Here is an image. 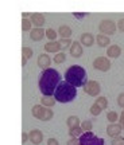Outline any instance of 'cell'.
I'll return each instance as SVG.
<instances>
[{
	"instance_id": "cell-16",
	"label": "cell",
	"mask_w": 124,
	"mask_h": 145,
	"mask_svg": "<svg viewBox=\"0 0 124 145\" xmlns=\"http://www.w3.org/2000/svg\"><path fill=\"white\" fill-rule=\"evenodd\" d=\"M80 43H81V46H86V47H90L94 43V36L92 34H89V32H85L81 35L80 38Z\"/></svg>"
},
{
	"instance_id": "cell-26",
	"label": "cell",
	"mask_w": 124,
	"mask_h": 145,
	"mask_svg": "<svg viewBox=\"0 0 124 145\" xmlns=\"http://www.w3.org/2000/svg\"><path fill=\"white\" fill-rule=\"evenodd\" d=\"M80 126H81V129L84 130V133H85V132H90V130L93 129L92 121H89V120H85V121H82Z\"/></svg>"
},
{
	"instance_id": "cell-38",
	"label": "cell",
	"mask_w": 124,
	"mask_h": 145,
	"mask_svg": "<svg viewBox=\"0 0 124 145\" xmlns=\"http://www.w3.org/2000/svg\"><path fill=\"white\" fill-rule=\"evenodd\" d=\"M47 145H59V142H58V140H55V138H49V140H47Z\"/></svg>"
},
{
	"instance_id": "cell-10",
	"label": "cell",
	"mask_w": 124,
	"mask_h": 145,
	"mask_svg": "<svg viewBox=\"0 0 124 145\" xmlns=\"http://www.w3.org/2000/svg\"><path fill=\"white\" fill-rule=\"evenodd\" d=\"M36 65L42 69V70H46V69L50 67V65H51V58L49 57L47 54H41L38 59H36Z\"/></svg>"
},
{
	"instance_id": "cell-15",
	"label": "cell",
	"mask_w": 124,
	"mask_h": 145,
	"mask_svg": "<svg viewBox=\"0 0 124 145\" xmlns=\"http://www.w3.org/2000/svg\"><path fill=\"white\" fill-rule=\"evenodd\" d=\"M107 133L111 137H119L120 133H121V128H120L119 124H109L108 128H107Z\"/></svg>"
},
{
	"instance_id": "cell-27",
	"label": "cell",
	"mask_w": 124,
	"mask_h": 145,
	"mask_svg": "<svg viewBox=\"0 0 124 145\" xmlns=\"http://www.w3.org/2000/svg\"><path fill=\"white\" fill-rule=\"evenodd\" d=\"M66 61V54L63 51H59L58 54H55V57H54V62L58 63V65H61Z\"/></svg>"
},
{
	"instance_id": "cell-4",
	"label": "cell",
	"mask_w": 124,
	"mask_h": 145,
	"mask_svg": "<svg viewBox=\"0 0 124 145\" xmlns=\"http://www.w3.org/2000/svg\"><path fill=\"white\" fill-rule=\"evenodd\" d=\"M31 113L32 116L35 117V118L41 120V121H50L53 118V110L50 108H45V106H42V105H35V106H32L31 109Z\"/></svg>"
},
{
	"instance_id": "cell-25",
	"label": "cell",
	"mask_w": 124,
	"mask_h": 145,
	"mask_svg": "<svg viewBox=\"0 0 124 145\" xmlns=\"http://www.w3.org/2000/svg\"><path fill=\"white\" fill-rule=\"evenodd\" d=\"M32 54H34V52H32V48H30V47L26 46L22 48V58H24L27 61H28L30 58H32Z\"/></svg>"
},
{
	"instance_id": "cell-37",
	"label": "cell",
	"mask_w": 124,
	"mask_h": 145,
	"mask_svg": "<svg viewBox=\"0 0 124 145\" xmlns=\"http://www.w3.org/2000/svg\"><path fill=\"white\" fill-rule=\"evenodd\" d=\"M66 145H80V142H78V138H70V140L66 142Z\"/></svg>"
},
{
	"instance_id": "cell-33",
	"label": "cell",
	"mask_w": 124,
	"mask_h": 145,
	"mask_svg": "<svg viewBox=\"0 0 124 145\" xmlns=\"http://www.w3.org/2000/svg\"><path fill=\"white\" fill-rule=\"evenodd\" d=\"M117 104L120 108H124V93H120L117 97Z\"/></svg>"
},
{
	"instance_id": "cell-8",
	"label": "cell",
	"mask_w": 124,
	"mask_h": 145,
	"mask_svg": "<svg viewBox=\"0 0 124 145\" xmlns=\"http://www.w3.org/2000/svg\"><path fill=\"white\" fill-rule=\"evenodd\" d=\"M93 67L100 71H108L111 69V61L108 57H97L93 61Z\"/></svg>"
},
{
	"instance_id": "cell-20",
	"label": "cell",
	"mask_w": 124,
	"mask_h": 145,
	"mask_svg": "<svg viewBox=\"0 0 124 145\" xmlns=\"http://www.w3.org/2000/svg\"><path fill=\"white\" fill-rule=\"evenodd\" d=\"M96 40H97V44L100 47H108V44L111 43V40H109V36H105V35H97L96 38H94Z\"/></svg>"
},
{
	"instance_id": "cell-3",
	"label": "cell",
	"mask_w": 124,
	"mask_h": 145,
	"mask_svg": "<svg viewBox=\"0 0 124 145\" xmlns=\"http://www.w3.org/2000/svg\"><path fill=\"white\" fill-rule=\"evenodd\" d=\"M77 97V89L65 82H61L57 86L55 91H54V99L55 102H61V104H67V102H72L74 101Z\"/></svg>"
},
{
	"instance_id": "cell-9",
	"label": "cell",
	"mask_w": 124,
	"mask_h": 145,
	"mask_svg": "<svg viewBox=\"0 0 124 145\" xmlns=\"http://www.w3.org/2000/svg\"><path fill=\"white\" fill-rule=\"evenodd\" d=\"M28 141H31L34 145H39L43 141V133L39 129H32L28 132Z\"/></svg>"
},
{
	"instance_id": "cell-1",
	"label": "cell",
	"mask_w": 124,
	"mask_h": 145,
	"mask_svg": "<svg viewBox=\"0 0 124 145\" xmlns=\"http://www.w3.org/2000/svg\"><path fill=\"white\" fill-rule=\"evenodd\" d=\"M61 83V74L55 69L49 67L43 70L39 77V90L45 97H51L54 95V91L57 86Z\"/></svg>"
},
{
	"instance_id": "cell-36",
	"label": "cell",
	"mask_w": 124,
	"mask_h": 145,
	"mask_svg": "<svg viewBox=\"0 0 124 145\" xmlns=\"http://www.w3.org/2000/svg\"><path fill=\"white\" fill-rule=\"evenodd\" d=\"M27 141H28V133L23 132V133H22V144H26Z\"/></svg>"
},
{
	"instance_id": "cell-24",
	"label": "cell",
	"mask_w": 124,
	"mask_h": 145,
	"mask_svg": "<svg viewBox=\"0 0 124 145\" xmlns=\"http://www.w3.org/2000/svg\"><path fill=\"white\" fill-rule=\"evenodd\" d=\"M94 104L97 105L101 110H104V109L108 108V101H107V98H105V97H97V98H96V101H94Z\"/></svg>"
},
{
	"instance_id": "cell-39",
	"label": "cell",
	"mask_w": 124,
	"mask_h": 145,
	"mask_svg": "<svg viewBox=\"0 0 124 145\" xmlns=\"http://www.w3.org/2000/svg\"><path fill=\"white\" fill-rule=\"evenodd\" d=\"M85 15H86V14H74V16H77V18H84Z\"/></svg>"
},
{
	"instance_id": "cell-18",
	"label": "cell",
	"mask_w": 124,
	"mask_h": 145,
	"mask_svg": "<svg viewBox=\"0 0 124 145\" xmlns=\"http://www.w3.org/2000/svg\"><path fill=\"white\" fill-rule=\"evenodd\" d=\"M58 35L61 36V39H70V36H72L73 31L72 28L69 26H61L58 28Z\"/></svg>"
},
{
	"instance_id": "cell-12",
	"label": "cell",
	"mask_w": 124,
	"mask_h": 145,
	"mask_svg": "<svg viewBox=\"0 0 124 145\" xmlns=\"http://www.w3.org/2000/svg\"><path fill=\"white\" fill-rule=\"evenodd\" d=\"M69 51H70V55L73 58H80L82 55V46H81V43L80 42H73L70 48H69Z\"/></svg>"
},
{
	"instance_id": "cell-19",
	"label": "cell",
	"mask_w": 124,
	"mask_h": 145,
	"mask_svg": "<svg viewBox=\"0 0 124 145\" xmlns=\"http://www.w3.org/2000/svg\"><path fill=\"white\" fill-rule=\"evenodd\" d=\"M66 125L69 129H73V128L80 126V125H81V121H80V118H78L77 116H70V117H67Z\"/></svg>"
},
{
	"instance_id": "cell-17",
	"label": "cell",
	"mask_w": 124,
	"mask_h": 145,
	"mask_svg": "<svg viewBox=\"0 0 124 145\" xmlns=\"http://www.w3.org/2000/svg\"><path fill=\"white\" fill-rule=\"evenodd\" d=\"M120 54H121V48L117 44H111L107 50V55L108 58H119Z\"/></svg>"
},
{
	"instance_id": "cell-31",
	"label": "cell",
	"mask_w": 124,
	"mask_h": 145,
	"mask_svg": "<svg viewBox=\"0 0 124 145\" xmlns=\"http://www.w3.org/2000/svg\"><path fill=\"white\" fill-rule=\"evenodd\" d=\"M101 112H103V110L98 108L96 104L92 105V108H90V114H92V116H100V114H101Z\"/></svg>"
},
{
	"instance_id": "cell-11",
	"label": "cell",
	"mask_w": 124,
	"mask_h": 145,
	"mask_svg": "<svg viewBox=\"0 0 124 145\" xmlns=\"http://www.w3.org/2000/svg\"><path fill=\"white\" fill-rule=\"evenodd\" d=\"M30 22H31V24L35 26V28H42V26L45 24V16L42 15V14H39V12L31 14Z\"/></svg>"
},
{
	"instance_id": "cell-5",
	"label": "cell",
	"mask_w": 124,
	"mask_h": 145,
	"mask_svg": "<svg viewBox=\"0 0 124 145\" xmlns=\"http://www.w3.org/2000/svg\"><path fill=\"white\" fill-rule=\"evenodd\" d=\"M78 142H80V145H105L103 138H100L96 135H93L92 132H85L78 138Z\"/></svg>"
},
{
	"instance_id": "cell-6",
	"label": "cell",
	"mask_w": 124,
	"mask_h": 145,
	"mask_svg": "<svg viewBox=\"0 0 124 145\" xmlns=\"http://www.w3.org/2000/svg\"><path fill=\"white\" fill-rule=\"evenodd\" d=\"M98 30L101 32V35H105V36L113 35L116 32V23L113 20H111V19H104V20L100 22Z\"/></svg>"
},
{
	"instance_id": "cell-23",
	"label": "cell",
	"mask_w": 124,
	"mask_h": 145,
	"mask_svg": "<svg viewBox=\"0 0 124 145\" xmlns=\"http://www.w3.org/2000/svg\"><path fill=\"white\" fill-rule=\"evenodd\" d=\"M57 35H58V32L54 28H47L46 31H45V36L49 39V42H54L57 39Z\"/></svg>"
},
{
	"instance_id": "cell-21",
	"label": "cell",
	"mask_w": 124,
	"mask_h": 145,
	"mask_svg": "<svg viewBox=\"0 0 124 145\" xmlns=\"http://www.w3.org/2000/svg\"><path fill=\"white\" fill-rule=\"evenodd\" d=\"M41 105L45 108H53L55 105V99H54V97H42Z\"/></svg>"
},
{
	"instance_id": "cell-7",
	"label": "cell",
	"mask_w": 124,
	"mask_h": 145,
	"mask_svg": "<svg viewBox=\"0 0 124 145\" xmlns=\"http://www.w3.org/2000/svg\"><path fill=\"white\" fill-rule=\"evenodd\" d=\"M82 89L88 95H90V97H97L100 91H101V86H100V83L97 81H88Z\"/></svg>"
},
{
	"instance_id": "cell-34",
	"label": "cell",
	"mask_w": 124,
	"mask_h": 145,
	"mask_svg": "<svg viewBox=\"0 0 124 145\" xmlns=\"http://www.w3.org/2000/svg\"><path fill=\"white\" fill-rule=\"evenodd\" d=\"M116 28H119V31L124 32V18H123V19H120V20H119V23L116 24Z\"/></svg>"
},
{
	"instance_id": "cell-14",
	"label": "cell",
	"mask_w": 124,
	"mask_h": 145,
	"mask_svg": "<svg viewBox=\"0 0 124 145\" xmlns=\"http://www.w3.org/2000/svg\"><path fill=\"white\" fill-rule=\"evenodd\" d=\"M30 38L34 42H41L45 38V30L43 28H32L30 32Z\"/></svg>"
},
{
	"instance_id": "cell-22",
	"label": "cell",
	"mask_w": 124,
	"mask_h": 145,
	"mask_svg": "<svg viewBox=\"0 0 124 145\" xmlns=\"http://www.w3.org/2000/svg\"><path fill=\"white\" fill-rule=\"evenodd\" d=\"M69 135L72 138H80L84 135V130L81 129V126H77V128H73V129L69 130Z\"/></svg>"
},
{
	"instance_id": "cell-2",
	"label": "cell",
	"mask_w": 124,
	"mask_h": 145,
	"mask_svg": "<svg viewBox=\"0 0 124 145\" xmlns=\"http://www.w3.org/2000/svg\"><path fill=\"white\" fill-rule=\"evenodd\" d=\"M65 79L69 85H72L74 88H84L88 82V74L86 70L81 66H70L65 72Z\"/></svg>"
},
{
	"instance_id": "cell-35",
	"label": "cell",
	"mask_w": 124,
	"mask_h": 145,
	"mask_svg": "<svg viewBox=\"0 0 124 145\" xmlns=\"http://www.w3.org/2000/svg\"><path fill=\"white\" fill-rule=\"evenodd\" d=\"M119 125H120V128H121V130H124V110L121 112V114H120V117H119Z\"/></svg>"
},
{
	"instance_id": "cell-28",
	"label": "cell",
	"mask_w": 124,
	"mask_h": 145,
	"mask_svg": "<svg viewBox=\"0 0 124 145\" xmlns=\"http://www.w3.org/2000/svg\"><path fill=\"white\" fill-rule=\"evenodd\" d=\"M107 120H108L111 124H116V121L119 120V114L116 113V112H108V114H107Z\"/></svg>"
},
{
	"instance_id": "cell-30",
	"label": "cell",
	"mask_w": 124,
	"mask_h": 145,
	"mask_svg": "<svg viewBox=\"0 0 124 145\" xmlns=\"http://www.w3.org/2000/svg\"><path fill=\"white\" fill-rule=\"evenodd\" d=\"M59 42V44H61V48H70V46H72V43L73 42L70 40V39H61V40H58Z\"/></svg>"
},
{
	"instance_id": "cell-13",
	"label": "cell",
	"mask_w": 124,
	"mask_h": 145,
	"mask_svg": "<svg viewBox=\"0 0 124 145\" xmlns=\"http://www.w3.org/2000/svg\"><path fill=\"white\" fill-rule=\"evenodd\" d=\"M45 50H46V52H50V54H58L61 50V44L57 40L47 42V43H45Z\"/></svg>"
},
{
	"instance_id": "cell-29",
	"label": "cell",
	"mask_w": 124,
	"mask_h": 145,
	"mask_svg": "<svg viewBox=\"0 0 124 145\" xmlns=\"http://www.w3.org/2000/svg\"><path fill=\"white\" fill-rule=\"evenodd\" d=\"M32 24H31L30 19H22V31H31Z\"/></svg>"
},
{
	"instance_id": "cell-32",
	"label": "cell",
	"mask_w": 124,
	"mask_h": 145,
	"mask_svg": "<svg viewBox=\"0 0 124 145\" xmlns=\"http://www.w3.org/2000/svg\"><path fill=\"white\" fill-rule=\"evenodd\" d=\"M111 145H124V137H121V136L115 137L112 140V142H111Z\"/></svg>"
}]
</instances>
